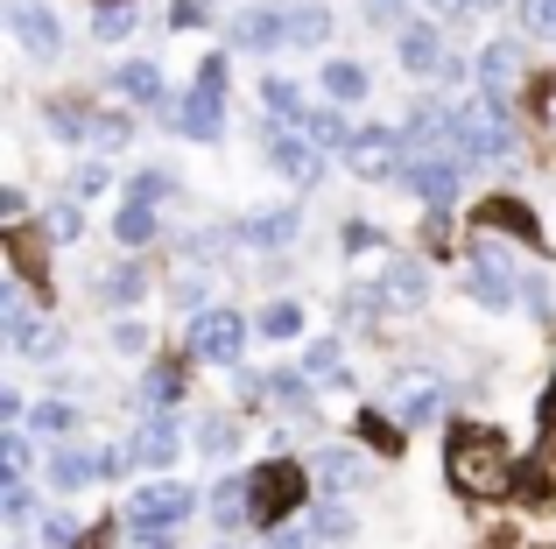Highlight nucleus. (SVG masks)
Wrapping results in <instances>:
<instances>
[{
	"instance_id": "obj_8",
	"label": "nucleus",
	"mask_w": 556,
	"mask_h": 549,
	"mask_svg": "<svg viewBox=\"0 0 556 549\" xmlns=\"http://www.w3.org/2000/svg\"><path fill=\"white\" fill-rule=\"evenodd\" d=\"M394 183H402V191L416 197V205H430V212H451V205L465 197V163H458V155H422V163H408Z\"/></svg>"
},
{
	"instance_id": "obj_22",
	"label": "nucleus",
	"mask_w": 556,
	"mask_h": 549,
	"mask_svg": "<svg viewBox=\"0 0 556 549\" xmlns=\"http://www.w3.org/2000/svg\"><path fill=\"white\" fill-rule=\"evenodd\" d=\"M0 331H8V353H14V359H22L28 345H36V331H42V317H36V303H28L22 282L0 289Z\"/></svg>"
},
{
	"instance_id": "obj_17",
	"label": "nucleus",
	"mask_w": 556,
	"mask_h": 549,
	"mask_svg": "<svg viewBox=\"0 0 556 549\" xmlns=\"http://www.w3.org/2000/svg\"><path fill=\"white\" fill-rule=\"evenodd\" d=\"M422 303H430V268L416 254H394L380 268V310H422Z\"/></svg>"
},
{
	"instance_id": "obj_20",
	"label": "nucleus",
	"mask_w": 556,
	"mask_h": 549,
	"mask_svg": "<svg viewBox=\"0 0 556 549\" xmlns=\"http://www.w3.org/2000/svg\"><path fill=\"white\" fill-rule=\"evenodd\" d=\"M212 522H218V536H240L254 522V472H226L212 486Z\"/></svg>"
},
{
	"instance_id": "obj_3",
	"label": "nucleus",
	"mask_w": 556,
	"mask_h": 549,
	"mask_svg": "<svg viewBox=\"0 0 556 549\" xmlns=\"http://www.w3.org/2000/svg\"><path fill=\"white\" fill-rule=\"evenodd\" d=\"M190 514H198V486H184V480H149L135 500H127L121 528H135V536H177Z\"/></svg>"
},
{
	"instance_id": "obj_51",
	"label": "nucleus",
	"mask_w": 556,
	"mask_h": 549,
	"mask_svg": "<svg viewBox=\"0 0 556 549\" xmlns=\"http://www.w3.org/2000/svg\"><path fill=\"white\" fill-rule=\"evenodd\" d=\"M204 22H212V14H204L198 0H177V8H169V28H204Z\"/></svg>"
},
{
	"instance_id": "obj_55",
	"label": "nucleus",
	"mask_w": 556,
	"mask_h": 549,
	"mask_svg": "<svg viewBox=\"0 0 556 549\" xmlns=\"http://www.w3.org/2000/svg\"><path fill=\"white\" fill-rule=\"evenodd\" d=\"M212 549H232V542H212Z\"/></svg>"
},
{
	"instance_id": "obj_42",
	"label": "nucleus",
	"mask_w": 556,
	"mask_h": 549,
	"mask_svg": "<svg viewBox=\"0 0 556 549\" xmlns=\"http://www.w3.org/2000/svg\"><path fill=\"white\" fill-rule=\"evenodd\" d=\"M42 542H50V549H78V542H85V528H78V514H64V508H50V514H42Z\"/></svg>"
},
{
	"instance_id": "obj_24",
	"label": "nucleus",
	"mask_w": 556,
	"mask_h": 549,
	"mask_svg": "<svg viewBox=\"0 0 556 549\" xmlns=\"http://www.w3.org/2000/svg\"><path fill=\"white\" fill-rule=\"evenodd\" d=\"M261 106H268V120H282V127H303L311 120V92H303L296 78H282V71H268V78H261Z\"/></svg>"
},
{
	"instance_id": "obj_50",
	"label": "nucleus",
	"mask_w": 556,
	"mask_h": 549,
	"mask_svg": "<svg viewBox=\"0 0 556 549\" xmlns=\"http://www.w3.org/2000/svg\"><path fill=\"white\" fill-rule=\"evenodd\" d=\"M437 78H444V85H451V92H465V85H472V78H479V71H472V64H465V56H444V71H437Z\"/></svg>"
},
{
	"instance_id": "obj_39",
	"label": "nucleus",
	"mask_w": 556,
	"mask_h": 549,
	"mask_svg": "<svg viewBox=\"0 0 556 549\" xmlns=\"http://www.w3.org/2000/svg\"><path fill=\"white\" fill-rule=\"evenodd\" d=\"M127 141H135V120H127V113H99L92 120V149L99 155H121Z\"/></svg>"
},
{
	"instance_id": "obj_13",
	"label": "nucleus",
	"mask_w": 556,
	"mask_h": 549,
	"mask_svg": "<svg viewBox=\"0 0 556 549\" xmlns=\"http://www.w3.org/2000/svg\"><path fill=\"white\" fill-rule=\"evenodd\" d=\"M296 233H303V212L296 205H261V212H247V219H232V240H240V247H261V254L289 247Z\"/></svg>"
},
{
	"instance_id": "obj_34",
	"label": "nucleus",
	"mask_w": 556,
	"mask_h": 549,
	"mask_svg": "<svg viewBox=\"0 0 556 549\" xmlns=\"http://www.w3.org/2000/svg\"><path fill=\"white\" fill-rule=\"evenodd\" d=\"M254 331H261V339H275V345H282V339H296V331H303V303H282V296H275L268 310L254 317Z\"/></svg>"
},
{
	"instance_id": "obj_14",
	"label": "nucleus",
	"mask_w": 556,
	"mask_h": 549,
	"mask_svg": "<svg viewBox=\"0 0 556 549\" xmlns=\"http://www.w3.org/2000/svg\"><path fill=\"white\" fill-rule=\"evenodd\" d=\"M296 500H303V472H296V465H268V472H254V522L268 528V536L282 528V514L296 508Z\"/></svg>"
},
{
	"instance_id": "obj_48",
	"label": "nucleus",
	"mask_w": 556,
	"mask_h": 549,
	"mask_svg": "<svg viewBox=\"0 0 556 549\" xmlns=\"http://www.w3.org/2000/svg\"><path fill=\"white\" fill-rule=\"evenodd\" d=\"M339 247H345V254H374V247H380V233H374L367 219H345V240H339Z\"/></svg>"
},
{
	"instance_id": "obj_6",
	"label": "nucleus",
	"mask_w": 556,
	"mask_h": 549,
	"mask_svg": "<svg viewBox=\"0 0 556 549\" xmlns=\"http://www.w3.org/2000/svg\"><path fill=\"white\" fill-rule=\"evenodd\" d=\"M451 465H458V480L472 486V494H486V486H501L507 480V437L501 430H486V423H458L451 430Z\"/></svg>"
},
{
	"instance_id": "obj_32",
	"label": "nucleus",
	"mask_w": 556,
	"mask_h": 549,
	"mask_svg": "<svg viewBox=\"0 0 556 549\" xmlns=\"http://www.w3.org/2000/svg\"><path fill=\"white\" fill-rule=\"evenodd\" d=\"M28 430H36V437H56V444H64L71 430H78V409H71V401H36V409H28Z\"/></svg>"
},
{
	"instance_id": "obj_26",
	"label": "nucleus",
	"mask_w": 556,
	"mask_h": 549,
	"mask_svg": "<svg viewBox=\"0 0 556 549\" xmlns=\"http://www.w3.org/2000/svg\"><path fill=\"white\" fill-rule=\"evenodd\" d=\"M303 135H311V141H317L325 155H339V163H345V149H353L359 120H345V106H317L311 120H303Z\"/></svg>"
},
{
	"instance_id": "obj_9",
	"label": "nucleus",
	"mask_w": 556,
	"mask_h": 549,
	"mask_svg": "<svg viewBox=\"0 0 556 549\" xmlns=\"http://www.w3.org/2000/svg\"><path fill=\"white\" fill-rule=\"evenodd\" d=\"M163 120L177 127L184 141H218L226 135V92H218V85H184L163 106Z\"/></svg>"
},
{
	"instance_id": "obj_37",
	"label": "nucleus",
	"mask_w": 556,
	"mask_h": 549,
	"mask_svg": "<svg viewBox=\"0 0 556 549\" xmlns=\"http://www.w3.org/2000/svg\"><path fill=\"white\" fill-rule=\"evenodd\" d=\"M303 373H311V381H345V345L339 339H317L311 353H303Z\"/></svg>"
},
{
	"instance_id": "obj_2",
	"label": "nucleus",
	"mask_w": 556,
	"mask_h": 549,
	"mask_svg": "<svg viewBox=\"0 0 556 549\" xmlns=\"http://www.w3.org/2000/svg\"><path fill=\"white\" fill-rule=\"evenodd\" d=\"M465 289H472L486 310H521L529 303V274L515 268V254L501 240H472V261H465Z\"/></svg>"
},
{
	"instance_id": "obj_15",
	"label": "nucleus",
	"mask_w": 556,
	"mask_h": 549,
	"mask_svg": "<svg viewBox=\"0 0 556 549\" xmlns=\"http://www.w3.org/2000/svg\"><path fill=\"white\" fill-rule=\"evenodd\" d=\"M127 451H135V465H149V472L169 480V465H177V451H184V423L177 416H141V430L127 437Z\"/></svg>"
},
{
	"instance_id": "obj_25",
	"label": "nucleus",
	"mask_w": 556,
	"mask_h": 549,
	"mask_svg": "<svg viewBox=\"0 0 556 549\" xmlns=\"http://www.w3.org/2000/svg\"><path fill=\"white\" fill-rule=\"evenodd\" d=\"M42 480H50V494H78V486L99 480V451H78V444H56L50 465H42Z\"/></svg>"
},
{
	"instance_id": "obj_12",
	"label": "nucleus",
	"mask_w": 556,
	"mask_h": 549,
	"mask_svg": "<svg viewBox=\"0 0 556 549\" xmlns=\"http://www.w3.org/2000/svg\"><path fill=\"white\" fill-rule=\"evenodd\" d=\"M268 163H275V177L296 183V191H311V183L325 177V149H317L303 127H275L268 135Z\"/></svg>"
},
{
	"instance_id": "obj_27",
	"label": "nucleus",
	"mask_w": 556,
	"mask_h": 549,
	"mask_svg": "<svg viewBox=\"0 0 556 549\" xmlns=\"http://www.w3.org/2000/svg\"><path fill=\"white\" fill-rule=\"evenodd\" d=\"M155 233H163V219H155V205H135V197H127V205L113 212V240H121L127 254H141V247H149Z\"/></svg>"
},
{
	"instance_id": "obj_30",
	"label": "nucleus",
	"mask_w": 556,
	"mask_h": 549,
	"mask_svg": "<svg viewBox=\"0 0 556 549\" xmlns=\"http://www.w3.org/2000/svg\"><path fill=\"white\" fill-rule=\"evenodd\" d=\"M311 373H282V367H275L268 373V395H275V409H289V416H311Z\"/></svg>"
},
{
	"instance_id": "obj_43",
	"label": "nucleus",
	"mask_w": 556,
	"mask_h": 549,
	"mask_svg": "<svg viewBox=\"0 0 556 549\" xmlns=\"http://www.w3.org/2000/svg\"><path fill=\"white\" fill-rule=\"evenodd\" d=\"M0 514H8L14 528L36 514V494H28V480H0Z\"/></svg>"
},
{
	"instance_id": "obj_47",
	"label": "nucleus",
	"mask_w": 556,
	"mask_h": 549,
	"mask_svg": "<svg viewBox=\"0 0 556 549\" xmlns=\"http://www.w3.org/2000/svg\"><path fill=\"white\" fill-rule=\"evenodd\" d=\"M71 353V339H64V324H42L36 331V345H28V353L22 359H64Z\"/></svg>"
},
{
	"instance_id": "obj_18",
	"label": "nucleus",
	"mask_w": 556,
	"mask_h": 549,
	"mask_svg": "<svg viewBox=\"0 0 556 549\" xmlns=\"http://www.w3.org/2000/svg\"><path fill=\"white\" fill-rule=\"evenodd\" d=\"M515 85H521V50H515V42H486V50H479V99L507 113Z\"/></svg>"
},
{
	"instance_id": "obj_29",
	"label": "nucleus",
	"mask_w": 556,
	"mask_h": 549,
	"mask_svg": "<svg viewBox=\"0 0 556 549\" xmlns=\"http://www.w3.org/2000/svg\"><path fill=\"white\" fill-rule=\"evenodd\" d=\"M99 289H106V310H135V303L149 296V274H141L135 261H121V268L99 274Z\"/></svg>"
},
{
	"instance_id": "obj_36",
	"label": "nucleus",
	"mask_w": 556,
	"mask_h": 549,
	"mask_svg": "<svg viewBox=\"0 0 556 549\" xmlns=\"http://www.w3.org/2000/svg\"><path fill=\"white\" fill-rule=\"evenodd\" d=\"M42 120H50V135L64 141V149H78V141H92V120H99V113H78V106H50Z\"/></svg>"
},
{
	"instance_id": "obj_49",
	"label": "nucleus",
	"mask_w": 556,
	"mask_h": 549,
	"mask_svg": "<svg viewBox=\"0 0 556 549\" xmlns=\"http://www.w3.org/2000/svg\"><path fill=\"white\" fill-rule=\"evenodd\" d=\"M113 345H121V353L135 359L141 345H149V324H135V317H121V324H113Z\"/></svg>"
},
{
	"instance_id": "obj_11",
	"label": "nucleus",
	"mask_w": 556,
	"mask_h": 549,
	"mask_svg": "<svg viewBox=\"0 0 556 549\" xmlns=\"http://www.w3.org/2000/svg\"><path fill=\"white\" fill-rule=\"evenodd\" d=\"M8 36L22 42L36 64H56V56H64V22H56V8H42V0H14L8 8Z\"/></svg>"
},
{
	"instance_id": "obj_5",
	"label": "nucleus",
	"mask_w": 556,
	"mask_h": 549,
	"mask_svg": "<svg viewBox=\"0 0 556 549\" xmlns=\"http://www.w3.org/2000/svg\"><path fill=\"white\" fill-rule=\"evenodd\" d=\"M247 339H254V324H247V317L232 310V303H212V310L190 317V331H184L190 359H204V367H240Z\"/></svg>"
},
{
	"instance_id": "obj_38",
	"label": "nucleus",
	"mask_w": 556,
	"mask_h": 549,
	"mask_svg": "<svg viewBox=\"0 0 556 549\" xmlns=\"http://www.w3.org/2000/svg\"><path fill=\"white\" fill-rule=\"evenodd\" d=\"M92 36L99 42H127L135 36V8H127V0H106V8L92 14Z\"/></svg>"
},
{
	"instance_id": "obj_31",
	"label": "nucleus",
	"mask_w": 556,
	"mask_h": 549,
	"mask_svg": "<svg viewBox=\"0 0 556 549\" xmlns=\"http://www.w3.org/2000/svg\"><path fill=\"white\" fill-rule=\"evenodd\" d=\"M198 451L226 465V458L240 451V423H232V416H204V423H198Z\"/></svg>"
},
{
	"instance_id": "obj_1",
	"label": "nucleus",
	"mask_w": 556,
	"mask_h": 549,
	"mask_svg": "<svg viewBox=\"0 0 556 549\" xmlns=\"http://www.w3.org/2000/svg\"><path fill=\"white\" fill-rule=\"evenodd\" d=\"M451 155H458L465 169H486V163H515V127H507L501 106H486V99H458L451 106Z\"/></svg>"
},
{
	"instance_id": "obj_33",
	"label": "nucleus",
	"mask_w": 556,
	"mask_h": 549,
	"mask_svg": "<svg viewBox=\"0 0 556 549\" xmlns=\"http://www.w3.org/2000/svg\"><path fill=\"white\" fill-rule=\"evenodd\" d=\"M42 233H50L56 247H78V240H85V212H78V197H64V205L42 212Z\"/></svg>"
},
{
	"instance_id": "obj_28",
	"label": "nucleus",
	"mask_w": 556,
	"mask_h": 549,
	"mask_svg": "<svg viewBox=\"0 0 556 549\" xmlns=\"http://www.w3.org/2000/svg\"><path fill=\"white\" fill-rule=\"evenodd\" d=\"M177 401H184V373L177 367H149L141 373V409L149 416H177Z\"/></svg>"
},
{
	"instance_id": "obj_21",
	"label": "nucleus",
	"mask_w": 556,
	"mask_h": 549,
	"mask_svg": "<svg viewBox=\"0 0 556 549\" xmlns=\"http://www.w3.org/2000/svg\"><path fill=\"white\" fill-rule=\"evenodd\" d=\"M317 85H325V99H331V106H359V99L374 92V71L359 64V56H325Z\"/></svg>"
},
{
	"instance_id": "obj_52",
	"label": "nucleus",
	"mask_w": 556,
	"mask_h": 549,
	"mask_svg": "<svg viewBox=\"0 0 556 549\" xmlns=\"http://www.w3.org/2000/svg\"><path fill=\"white\" fill-rule=\"evenodd\" d=\"M261 549H317V542H311V528H275Z\"/></svg>"
},
{
	"instance_id": "obj_53",
	"label": "nucleus",
	"mask_w": 556,
	"mask_h": 549,
	"mask_svg": "<svg viewBox=\"0 0 556 549\" xmlns=\"http://www.w3.org/2000/svg\"><path fill=\"white\" fill-rule=\"evenodd\" d=\"M444 8H451V14H493L501 0H444Z\"/></svg>"
},
{
	"instance_id": "obj_7",
	"label": "nucleus",
	"mask_w": 556,
	"mask_h": 549,
	"mask_svg": "<svg viewBox=\"0 0 556 549\" xmlns=\"http://www.w3.org/2000/svg\"><path fill=\"white\" fill-rule=\"evenodd\" d=\"M226 50H247V56L296 50V8H240L226 22Z\"/></svg>"
},
{
	"instance_id": "obj_10",
	"label": "nucleus",
	"mask_w": 556,
	"mask_h": 549,
	"mask_svg": "<svg viewBox=\"0 0 556 549\" xmlns=\"http://www.w3.org/2000/svg\"><path fill=\"white\" fill-rule=\"evenodd\" d=\"M345 169H353V177H367V183L402 177V169H408V141H402V127H359L353 149H345Z\"/></svg>"
},
{
	"instance_id": "obj_40",
	"label": "nucleus",
	"mask_w": 556,
	"mask_h": 549,
	"mask_svg": "<svg viewBox=\"0 0 556 549\" xmlns=\"http://www.w3.org/2000/svg\"><path fill=\"white\" fill-rule=\"evenodd\" d=\"M169 191H177V177H169V169H135V183H127V197H135V205H163Z\"/></svg>"
},
{
	"instance_id": "obj_4",
	"label": "nucleus",
	"mask_w": 556,
	"mask_h": 549,
	"mask_svg": "<svg viewBox=\"0 0 556 549\" xmlns=\"http://www.w3.org/2000/svg\"><path fill=\"white\" fill-rule=\"evenodd\" d=\"M388 416L394 423H437V416H451V381L437 367H394L388 373Z\"/></svg>"
},
{
	"instance_id": "obj_45",
	"label": "nucleus",
	"mask_w": 556,
	"mask_h": 549,
	"mask_svg": "<svg viewBox=\"0 0 556 549\" xmlns=\"http://www.w3.org/2000/svg\"><path fill=\"white\" fill-rule=\"evenodd\" d=\"M64 191L78 197V205H85V197H99V191H106V163H78V169H71V183H64Z\"/></svg>"
},
{
	"instance_id": "obj_41",
	"label": "nucleus",
	"mask_w": 556,
	"mask_h": 549,
	"mask_svg": "<svg viewBox=\"0 0 556 549\" xmlns=\"http://www.w3.org/2000/svg\"><path fill=\"white\" fill-rule=\"evenodd\" d=\"M8 465H0V480H28V472H36V444H28V430H8Z\"/></svg>"
},
{
	"instance_id": "obj_16",
	"label": "nucleus",
	"mask_w": 556,
	"mask_h": 549,
	"mask_svg": "<svg viewBox=\"0 0 556 549\" xmlns=\"http://www.w3.org/2000/svg\"><path fill=\"white\" fill-rule=\"evenodd\" d=\"M394 56H402V71L408 78H437V71H444V28L437 22H402L394 28Z\"/></svg>"
},
{
	"instance_id": "obj_54",
	"label": "nucleus",
	"mask_w": 556,
	"mask_h": 549,
	"mask_svg": "<svg viewBox=\"0 0 556 549\" xmlns=\"http://www.w3.org/2000/svg\"><path fill=\"white\" fill-rule=\"evenodd\" d=\"M78 549H99V536H85V542H78Z\"/></svg>"
},
{
	"instance_id": "obj_44",
	"label": "nucleus",
	"mask_w": 556,
	"mask_h": 549,
	"mask_svg": "<svg viewBox=\"0 0 556 549\" xmlns=\"http://www.w3.org/2000/svg\"><path fill=\"white\" fill-rule=\"evenodd\" d=\"M331 36V14L325 8H296V50H325Z\"/></svg>"
},
{
	"instance_id": "obj_23",
	"label": "nucleus",
	"mask_w": 556,
	"mask_h": 549,
	"mask_svg": "<svg viewBox=\"0 0 556 549\" xmlns=\"http://www.w3.org/2000/svg\"><path fill=\"white\" fill-rule=\"evenodd\" d=\"M311 472H317V486H325V494H353V486H367V458H359L353 444H325Z\"/></svg>"
},
{
	"instance_id": "obj_19",
	"label": "nucleus",
	"mask_w": 556,
	"mask_h": 549,
	"mask_svg": "<svg viewBox=\"0 0 556 549\" xmlns=\"http://www.w3.org/2000/svg\"><path fill=\"white\" fill-rule=\"evenodd\" d=\"M113 92H121L127 106H155V113L177 99V92L163 85V71L149 64V56H127V64H113Z\"/></svg>"
},
{
	"instance_id": "obj_35",
	"label": "nucleus",
	"mask_w": 556,
	"mask_h": 549,
	"mask_svg": "<svg viewBox=\"0 0 556 549\" xmlns=\"http://www.w3.org/2000/svg\"><path fill=\"white\" fill-rule=\"evenodd\" d=\"M345 536H353V508H345V500L311 508V542H345Z\"/></svg>"
},
{
	"instance_id": "obj_46",
	"label": "nucleus",
	"mask_w": 556,
	"mask_h": 549,
	"mask_svg": "<svg viewBox=\"0 0 556 549\" xmlns=\"http://www.w3.org/2000/svg\"><path fill=\"white\" fill-rule=\"evenodd\" d=\"M521 28L529 36H556V0H521Z\"/></svg>"
}]
</instances>
